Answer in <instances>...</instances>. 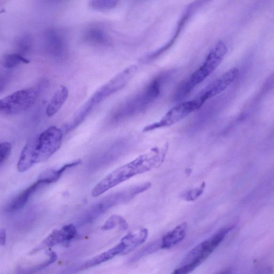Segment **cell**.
Returning <instances> with one entry per match:
<instances>
[{
    "instance_id": "obj_7",
    "label": "cell",
    "mask_w": 274,
    "mask_h": 274,
    "mask_svg": "<svg viewBox=\"0 0 274 274\" xmlns=\"http://www.w3.org/2000/svg\"><path fill=\"white\" fill-rule=\"evenodd\" d=\"M202 107L200 103L195 98L180 103L170 109L161 120L147 125L143 129V131L149 132L159 128L172 126L190 116L194 111L199 110Z\"/></svg>"
},
{
    "instance_id": "obj_9",
    "label": "cell",
    "mask_w": 274,
    "mask_h": 274,
    "mask_svg": "<svg viewBox=\"0 0 274 274\" xmlns=\"http://www.w3.org/2000/svg\"><path fill=\"white\" fill-rule=\"evenodd\" d=\"M239 75V70L233 67L223 74L207 87H204L195 98L203 106L206 102L223 91L234 82Z\"/></svg>"
},
{
    "instance_id": "obj_14",
    "label": "cell",
    "mask_w": 274,
    "mask_h": 274,
    "mask_svg": "<svg viewBox=\"0 0 274 274\" xmlns=\"http://www.w3.org/2000/svg\"><path fill=\"white\" fill-rule=\"evenodd\" d=\"M187 230V222H184L177 225L173 231L168 233L163 237L161 247L162 249H169L180 243L185 238Z\"/></svg>"
},
{
    "instance_id": "obj_25",
    "label": "cell",
    "mask_w": 274,
    "mask_h": 274,
    "mask_svg": "<svg viewBox=\"0 0 274 274\" xmlns=\"http://www.w3.org/2000/svg\"><path fill=\"white\" fill-rule=\"evenodd\" d=\"M219 274H228V272L225 271L222 272L221 273H220Z\"/></svg>"
},
{
    "instance_id": "obj_22",
    "label": "cell",
    "mask_w": 274,
    "mask_h": 274,
    "mask_svg": "<svg viewBox=\"0 0 274 274\" xmlns=\"http://www.w3.org/2000/svg\"><path fill=\"white\" fill-rule=\"evenodd\" d=\"M206 185L203 182L200 187L192 189L186 191L182 194L181 197L187 201H193L198 199L203 194Z\"/></svg>"
},
{
    "instance_id": "obj_12",
    "label": "cell",
    "mask_w": 274,
    "mask_h": 274,
    "mask_svg": "<svg viewBox=\"0 0 274 274\" xmlns=\"http://www.w3.org/2000/svg\"><path fill=\"white\" fill-rule=\"evenodd\" d=\"M49 180L41 176L36 181L21 192L8 204L6 210L8 212H13L24 208L30 198L40 187L43 185H49Z\"/></svg>"
},
{
    "instance_id": "obj_5",
    "label": "cell",
    "mask_w": 274,
    "mask_h": 274,
    "mask_svg": "<svg viewBox=\"0 0 274 274\" xmlns=\"http://www.w3.org/2000/svg\"><path fill=\"white\" fill-rule=\"evenodd\" d=\"M233 226H226L192 248L171 274H189L201 265L223 241Z\"/></svg>"
},
{
    "instance_id": "obj_1",
    "label": "cell",
    "mask_w": 274,
    "mask_h": 274,
    "mask_svg": "<svg viewBox=\"0 0 274 274\" xmlns=\"http://www.w3.org/2000/svg\"><path fill=\"white\" fill-rule=\"evenodd\" d=\"M168 148V143L161 147H153L148 152L113 170L98 182L91 195L98 197L122 182L161 166L165 161Z\"/></svg>"
},
{
    "instance_id": "obj_10",
    "label": "cell",
    "mask_w": 274,
    "mask_h": 274,
    "mask_svg": "<svg viewBox=\"0 0 274 274\" xmlns=\"http://www.w3.org/2000/svg\"><path fill=\"white\" fill-rule=\"evenodd\" d=\"M203 3V2H197L189 5L185 10L184 14H182L179 20L178 21L177 26L173 36L171 37L169 41L167 42L164 45H163V47L159 48L158 50L154 51L153 52L146 55L144 58L141 60V61L143 63L151 62L170 49V48L172 47L174 42L176 41L179 35V34L181 33L182 29L185 28V25H186L190 17H191L193 13L195 12V11L202 5V3Z\"/></svg>"
},
{
    "instance_id": "obj_4",
    "label": "cell",
    "mask_w": 274,
    "mask_h": 274,
    "mask_svg": "<svg viewBox=\"0 0 274 274\" xmlns=\"http://www.w3.org/2000/svg\"><path fill=\"white\" fill-rule=\"evenodd\" d=\"M227 52V48L223 41L217 43L202 64L179 85L174 96V101L179 102L187 98L196 86L202 83L216 70L224 59Z\"/></svg>"
},
{
    "instance_id": "obj_18",
    "label": "cell",
    "mask_w": 274,
    "mask_h": 274,
    "mask_svg": "<svg viewBox=\"0 0 274 274\" xmlns=\"http://www.w3.org/2000/svg\"><path fill=\"white\" fill-rule=\"evenodd\" d=\"M32 47V38L29 34H24L15 41V52L26 57L31 51Z\"/></svg>"
},
{
    "instance_id": "obj_21",
    "label": "cell",
    "mask_w": 274,
    "mask_h": 274,
    "mask_svg": "<svg viewBox=\"0 0 274 274\" xmlns=\"http://www.w3.org/2000/svg\"><path fill=\"white\" fill-rule=\"evenodd\" d=\"M58 243L67 242L71 241L77 235L76 227L73 224L64 226L58 231H56Z\"/></svg>"
},
{
    "instance_id": "obj_24",
    "label": "cell",
    "mask_w": 274,
    "mask_h": 274,
    "mask_svg": "<svg viewBox=\"0 0 274 274\" xmlns=\"http://www.w3.org/2000/svg\"><path fill=\"white\" fill-rule=\"evenodd\" d=\"M6 239V234L5 230H2L1 231V244L2 245H5Z\"/></svg>"
},
{
    "instance_id": "obj_3",
    "label": "cell",
    "mask_w": 274,
    "mask_h": 274,
    "mask_svg": "<svg viewBox=\"0 0 274 274\" xmlns=\"http://www.w3.org/2000/svg\"><path fill=\"white\" fill-rule=\"evenodd\" d=\"M167 72L157 75L139 94L122 102L112 113L116 120L128 118L150 106L161 96L164 86L173 74Z\"/></svg>"
},
{
    "instance_id": "obj_17",
    "label": "cell",
    "mask_w": 274,
    "mask_h": 274,
    "mask_svg": "<svg viewBox=\"0 0 274 274\" xmlns=\"http://www.w3.org/2000/svg\"><path fill=\"white\" fill-rule=\"evenodd\" d=\"M30 61L26 57L14 52L5 54L2 58V64L8 70L14 68L21 64H28Z\"/></svg>"
},
{
    "instance_id": "obj_2",
    "label": "cell",
    "mask_w": 274,
    "mask_h": 274,
    "mask_svg": "<svg viewBox=\"0 0 274 274\" xmlns=\"http://www.w3.org/2000/svg\"><path fill=\"white\" fill-rule=\"evenodd\" d=\"M63 132L52 126L27 142L19 155L17 169L19 173L26 172L34 165L48 161L62 143Z\"/></svg>"
},
{
    "instance_id": "obj_6",
    "label": "cell",
    "mask_w": 274,
    "mask_h": 274,
    "mask_svg": "<svg viewBox=\"0 0 274 274\" xmlns=\"http://www.w3.org/2000/svg\"><path fill=\"white\" fill-rule=\"evenodd\" d=\"M41 85L21 89L3 98L0 111L7 116L16 115L31 108L36 102L41 91Z\"/></svg>"
},
{
    "instance_id": "obj_11",
    "label": "cell",
    "mask_w": 274,
    "mask_h": 274,
    "mask_svg": "<svg viewBox=\"0 0 274 274\" xmlns=\"http://www.w3.org/2000/svg\"><path fill=\"white\" fill-rule=\"evenodd\" d=\"M83 41L95 48H107L111 44V38L104 27L99 25L88 27L82 35Z\"/></svg>"
},
{
    "instance_id": "obj_8",
    "label": "cell",
    "mask_w": 274,
    "mask_h": 274,
    "mask_svg": "<svg viewBox=\"0 0 274 274\" xmlns=\"http://www.w3.org/2000/svg\"><path fill=\"white\" fill-rule=\"evenodd\" d=\"M44 47L52 58L65 59L68 52V42L65 33L58 29L49 30L44 34Z\"/></svg>"
},
{
    "instance_id": "obj_19",
    "label": "cell",
    "mask_w": 274,
    "mask_h": 274,
    "mask_svg": "<svg viewBox=\"0 0 274 274\" xmlns=\"http://www.w3.org/2000/svg\"><path fill=\"white\" fill-rule=\"evenodd\" d=\"M118 227L121 231H126L128 229L129 225L126 220H124L122 216L118 215H113L102 226L103 230L107 231Z\"/></svg>"
},
{
    "instance_id": "obj_20",
    "label": "cell",
    "mask_w": 274,
    "mask_h": 274,
    "mask_svg": "<svg viewBox=\"0 0 274 274\" xmlns=\"http://www.w3.org/2000/svg\"><path fill=\"white\" fill-rule=\"evenodd\" d=\"M119 3L114 0H93L88 3V6L96 11H105L116 8Z\"/></svg>"
},
{
    "instance_id": "obj_13",
    "label": "cell",
    "mask_w": 274,
    "mask_h": 274,
    "mask_svg": "<svg viewBox=\"0 0 274 274\" xmlns=\"http://www.w3.org/2000/svg\"><path fill=\"white\" fill-rule=\"evenodd\" d=\"M148 236V231L146 228L133 231L125 235L121 240L124 246V255L132 252L145 242Z\"/></svg>"
},
{
    "instance_id": "obj_23",
    "label": "cell",
    "mask_w": 274,
    "mask_h": 274,
    "mask_svg": "<svg viewBox=\"0 0 274 274\" xmlns=\"http://www.w3.org/2000/svg\"><path fill=\"white\" fill-rule=\"evenodd\" d=\"M11 150H12V145L10 143L4 142L0 144V165H1V167H3L9 157Z\"/></svg>"
},
{
    "instance_id": "obj_16",
    "label": "cell",
    "mask_w": 274,
    "mask_h": 274,
    "mask_svg": "<svg viewBox=\"0 0 274 274\" xmlns=\"http://www.w3.org/2000/svg\"><path fill=\"white\" fill-rule=\"evenodd\" d=\"M124 251V246L121 242L116 246H114L107 252L103 253L101 255L88 261L85 264L86 267L95 266L107 261L116 256L123 255Z\"/></svg>"
},
{
    "instance_id": "obj_15",
    "label": "cell",
    "mask_w": 274,
    "mask_h": 274,
    "mask_svg": "<svg viewBox=\"0 0 274 274\" xmlns=\"http://www.w3.org/2000/svg\"><path fill=\"white\" fill-rule=\"evenodd\" d=\"M68 96V90L66 87L62 86L57 89L45 109L47 115L51 118L58 113L65 104Z\"/></svg>"
}]
</instances>
